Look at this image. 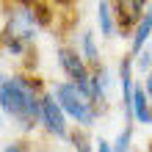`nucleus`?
<instances>
[{"instance_id": "1", "label": "nucleus", "mask_w": 152, "mask_h": 152, "mask_svg": "<svg viewBox=\"0 0 152 152\" xmlns=\"http://www.w3.org/2000/svg\"><path fill=\"white\" fill-rule=\"evenodd\" d=\"M0 100H3V111L20 119L22 124H33V119L42 116V102L33 97V88L22 77H3Z\"/></svg>"}, {"instance_id": "2", "label": "nucleus", "mask_w": 152, "mask_h": 152, "mask_svg": "<svg viewBox=\"0 0 152 152\" xmlns=\"http://www.w3.org/2000/svg\"><path fill=\"white\" fill-rule=\"evenodd\" d=\"M56 100H58L61 108L69 116H75L80 124H91L94 122V113L88 108V97L80 91L75 83H58L56 86Z\"/></svg>"}, {"instance_id": "3", "label": "nucleus", "mask_w": 152, "mask_h": 152, "mask_svg": "<svg viewBox=\"0 0 152 152\" xmlns=\"http://www.w3.org/2000/svg\"><path fill=\"white\" fill-rule=\"evenodd\" d=\"M42 122L44 127L56 136H66V122H64V108L53 100V97H44L42 100Z\"/></svg>"}, {"instance_id": "4", "label": "nucleus", "mask_w": 152, "mask_h": 152, "mask_svg": "<svg viewBox=\"0 0 152 152\" xmlns=\"http://www.w3.org/2000/svg\"><path fill=\"white\" fill-rule=\"evenodd\" d=\"M8 33H11V36H25V39L33 36V14L20 8V11L14 14L11 25H8Z\"/></svg>"}, {"instance_id": "5", "label": "nucleus", "mask_w": 152, "mask_h": 152, "mask_svg": "<svg viewBox=\"0 0 152 152\" xmlns=\"http://www.w3.org/2000/svg\"><path fill=\"white\" fill-rule=\"evenodd\" d=\"M147 91L144 88H136V94H133V113H136V119L141 124H152V111H149V105H147Z\"/></svg>"}, {"instance_id": "6", "label": "nucleus", "mask_w": 152, "mask_h": 152, "mask_svg": "<svg viewBox=\"0 0 152 152\" xmlns=\"http://www.w3.org/2000/svg\"><path fill=\"white\" fill-rule=\"evenodd\" d=\"M149 33H152V11H147L144 17H141L138 28H136V33H133V53H138L141 47H144V42L149 39Z\"/></svg>"}, {"instance_id": "7", "label": "nucleus", "mask_w": 152, "mask_h": 152, "mask_svg": "<svg viewBox=\"0 0 152 152\" xmlns=\"http://www.w3.org/2000/svg\"><path fill=\"white\" fill-rule=\"evenodd\" d=\"M97 17H100L102 33H105V36H113V22H111V8H108V3H100V8H97Z\"/></svg>"}, {"instance_id": "8", "label": "nucleus", "mask_w": 152, "mask_h": 152, "mask_svg": "<svg viewBox=\"0 0 152 152\" xmlns=\"http://www.w3.org/2000/svg\"><path fill=\"white\" fill-rule=\"evenodd\" d=\"M83 53H86V58L91 61H97V47H94V36L91 33H83Z\"/></svg>"}, {"instance_id": "9", "label": "nucleus", "mask_w": 152, "mask_h": 152, "mask_svg": "<svg viewBox=\"0 0 152 152\" xmlns=\"http://www.w3.org/2000/svg\"><path fill=\"white\" fill-rule=\"evenodd\" d=\"M127 144H130V130H124V133H119V138H116L113 152H127Z\"/></svg>"}, {"instance_id": "10", "label": "nucleus", "mask_w": 152, "mask_h": 152, "mask_svg": "<svg viewBox=\"0 0 152 152\" xmlns=\"http://www.w3.org/2000/svg\"><path fill=\"white\" fill-rule=\"evenodd\" d=\"M75 147H77L80 152H91V149L86 147V138H83V136H75Z\"/></svg>"}, {"instance_id": "11", "label": "nucleus", "mask_w": 152, "mask_h": 152, "mask_svg": "<svg viewBox=\"0 0 152 152\" xmlns=\"http://www.w3.org/2000/svg\"><path fill=\"white\" fill-rule=\"evenodd\" d=\"M149 61H152V58H149V53H144V56H138V66H141V69H147V66H149Z\"/></svg>"}, {"instance_id": "12", "label": "nucleus", "mask_w": 152, "mask_h": 152, "mask_svg": "<svg viewBox=\"0 0 152 152\" xmlns=\"http://www.w3.org/2000/svg\"><path fill=\"white\" fill-rule=\"evenodd\" d=\"M97 152H113V147L108 144V141H100V149H97Z\"/></svg>"}, {"instance_id": "13", "label": "nucleus", "mask_w": 152, "mask_h": 152, "mask_svg": "<svg viewBox=\"0 0 152 152\" xmlns=\"http://www.w3.org/2000/svg\"><path fill=\"white\" fill-rule=\"evenodd\" d=\"M147 97H149V102H152V72H149V77H147Z\"/></svg>"}, {"instance_id": "14", "label": "nucleus", "mask_w": 152, "mask_h": 152, "mask_svg": "<svg viewBox=\"0 0 152 152\" xmlns=\"http://www.w3.org/2000/svg\"><path fill=\"white\" fill-rule=\"evenodd\" d=\"M6 152H28V149H25V147H20V144H11Z\"/></svg>"}]
</instances>
